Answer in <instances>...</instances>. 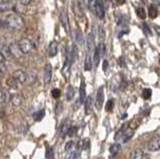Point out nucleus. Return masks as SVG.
Here are the masks:
<instances>
[{
	"label": "nucleus",
	"instance_id": "obj_30",
	"mask_svg": "<svg viewBox=\"0 0 160 159\" xmlns=\"http://www.w3.org/2000/svg\"><path fill=\"white\" fill-rule=\"evenodd\" d=\"M99 0H88V6L91 9V11L95 13V10H96V6Z\"/></svg>",
	"mask_w": 160,
	"mask_h": 159
},
{
	"label": "nucleus",
	"instance_id": "obj_44",
	"mask_svg": "<svg viewBox=\"0 0 160 159\" xmlns=\"http://www.w3.org/2000/svg\"><path fill=\"white\" fill-rule=\"evenodd\" d=\"M99 33H100V38H101L102 40H103V38H104V30H103L102 27L99 28Z\"/></svg>",
	"mask_w": 160,
	"mask_h": 159
},
{
	"label": "nucleus",
	"instance_id": "obj_33",
	"mask_svg": "<svg viewBox=\"0 0 160 159\" xmlns=\"http://www.w3.org/2000/svg\"><path fill=\"white\" fill-rule=\"evenodd\" d=\"M47 159H52L54 157V152H53V149L51 147H47L46 148V154H45Z\"/></svg>",
	"mask_w": 160,
	"mask_h": 159
},
{
	"label": "nucleus",
	"instance_id": "obj_41",
	"mask_svg": "<svg viewBox=\"0 0 160 159\" xmlns=\"http://www.w3.org/2000/svg\"><path fill=\"white\" fill-rule=\"evenodd\" d=\"M108 65H109V63L108 61L105 59V60H103V65H102V68H103V71L104 72H106L108 70Z\"/></svg>",
	"mask_w": 160,
	"mask_h": 159
},
{
	"label": "nucleus",
	"instance_id": "obj_28",
	"mask_svg": "<svg viewBox=\"0 0 160 159\" xmlns=\"http://www.w3.org/2000/svg\"><path fill=\"white\" fill-rule=\"evenodd\" d=\"M73 96H74V88L71 85H69L66 90V99L67 100H71Z\"/></svg>",
	"mask_w": 160,
	"mask_h": 159
},
{
	"label": "nucleus",
	"instance_id": "obj_18",
	"mask_svg": "<svg viewBox=\"0 0 160 159\" xmlns=\"http://www.w3.org/2000/svg\"><path fill=\"white\" fill-rule=\"evenodd\" d=\"M90 147V141L89 139L86 138L84 140H79L77 144V148L78 149H84V150H88Z\"/></svg>",
	"mask_w": 160,
	"mask_h": 159
},
{
	"label": "nucleus",
	"instance_id": "obj_43",
	"mask_svg": "<svg viewBox=\"0 0 160 159\" xmlns=\"http://www.w3.org/2000/svg\"><path fill=\"white\" fill-rule=\"evenodd\" d=\"M19 1L22 5H28V4L31 2V0H19Z\"/></svg>",
	"mask_w": 160,
	"mask_h": 159
},
{
	"label": "nucleus",
	"instance_id": "obj_34",
	"mask_svg": "<svg viewBox=\"0 0 160 159\" xmlns=\"http://www.w3.org/2000/svg\"><path fill=\"white\" fill-rule=\"evenodd\" d=\"M114 108V100L113 99H109L106 102V110L107 111H112V109Z\"/></svg>",
	"mask_w": 160,
	"mask_h": 159
},
{
	"label": "nucleus",
	"instance_id": "obj_20",
	"mask_svg": "<svg viewBox=\"0 0 160 159\" xmlns=\"http://www.w3.org/2000/svg\"><path fill=\"white\" fill-rule=\"evenodd\" d=\"M10 98H11V95H10L8 92H5L0 89V103L8 102L10 101Z\"/></svg>",
	"mask_w": 160,
	"mask_h": 159
},
{
	"label": "nucleus",
	"instance_id": "obj_42",
	"mask_svg": "<svg viewBox=\"0 0 160 159\" xmlns=\"http://www.w3.org/2000/svg\"><path fill=\"white\" fill-rule=\"evenodd\" d=\"M0 27H1V28L7 27V24H6V20H5V18L0 19Z\"/></svg>",
	"mask_w": 160,
	"mask_h": 159
},
{
	"label": "nucleus",
	"instance_id": "obj_45",
	"mask_svg": "<svg viewBox=\"0 0 160 159\" xmlns=\"http://www.w3.org/2000/svg\"><path fill=\"white\" fill-rule=\"evenodd\" d=\"M5 60H6V58H5L1 53H0V62H5Z\"/></svg>",
	"mask_w": 160,
	"mask_h": 159
},
{
	"label": "nucleus",
	"instance_id": "obj_5",
	"mask_svg": "<svg viewBox=\"0 0 160 159\" xmlns=\"http://www.w3.org/2000/svg\"><path fill=\"white\" fill-rule=\"evenodd\" d=\"M103 103H104V88L103 86H101L98 88L96 94V100H95V106H96L98 110H101L102 109Z\"/></svg>",
	"mask_w": 160,
	"mask_h": 159
},
{
	"label": "nucleus",
	"instance_id": "obj_37",
	"mask_svg": "<svg viewBox=\"0 0 160 159\" xmlns=\"http://www.w3.org/2000/svg\"><path fill=\"white\" fill-rule=\"evenodd\" d=\"M10 9V5L8 3H3L1 2L0 3V12H5Z\"/></svg>",
	"mask_w": 160,
	"mask_h": 159
},
{
	"label": "nucleus",
	"instance_id": "obj_49",
	"mask_svg": "<svg viewBox=\"0 0 160 159\" xmlns=\"http://www.w3.org/2000/svg\"><path fill=\"white\" fill-rule=\"evenodd\" d=\"M116 1L119 3V4H123L125 2V0H116Z\"/></svg>",
	"mask_w": 160,
	"mask_h": 159
},
{
	"label": "nucleus",
	"instance_id": "obj_9",
	"mask_svg": "<svg viewBox=\"0 0 160 159\" xmlns=\"http://www.w3.org/2000/svg\"><path fill=\"white\" fill-rule=\"evenodd\" d=\"M52 78V67L50 64H47L44 68V83L49 84Z\"/></svg>",
	"mask_w": 160,
	"mask_h": 159
},
{
	"label": "nucleus",
	"instance_id": "obj_27",
	"mask_svg": "<svg viewBox=\"0 0 160 159\" xmlns=\"http://www.w3.org/2000/svg\"><path fill=\"white\" fill-rule=\"evenodd\" d=\"M44 115H45V111L44 110H39V111L35 112L33 114V117H34V119L36 121H40V120H42V119H43Z\"/></svg>",
	"mask_w": 160,
	"mask_h": 159
},
{
	"label": "nucleus",
	"instance_id": "obj_40",
	"mask_svg": "<svg viewBox=\"0 0 160 159\" xmlns=\"http://www.w3.org/2000/svg\"><path fill=\"white\" fill-rule=\"evenodd\" d=\"M51 93H52L53 98H55V99H58V98L60 97V95H61V91H60L59 89H57V88L53 89Z\"/></svg>",
	"mask_w": 160,
	"mask_h": 159
},
{
	"label": "nucleus",
	"instance_id": "obj_32",
	"mask_svg": "<svg viewBox=\"0 0 160 159\" xmlns=\"http://www.w3.org/2000/svg\"><path fill=\"white\" fill-rule=\"evenodd\" d=\"M151 94H152L151 89L146 88V89H144V90H143V92H142V96H143L144 99H149L150 97H151Z\"/></svg>",
	"mask_w": 160,
	"mask_h": 159
},
{
	"label": "nucleus",
	"instance_id": "obj_38",
	"mask_svg": "<svg viewBox=\"0 0 160 159\" xmlns=\"http://www.w3.org/2000/svg\"><path fill=\"white\" fill-rule=\"evenodd\" d=\"M74 145H75V143H74V141H72V140H70V141L66 142V144H65V151L71 150V149H73Z\"/></svg>",
	"mask_w": 160,
	"mask_h": 159
},
{
	"label": "nucleus",
	"instance_id": "obj_17",
	"mask_svg": "<svg viewBox=\"0 0 160 159\" xmlns=\"http://www.w3.org/2000/svg\"><path fill=\"white\" fill-rule=\"evenodd\" d=\"M10 102L12 103V105L17 107L20 106L22 103V97L19 95V94H14V95H11V98H10Z\"/></svg>",
	"mask_w": 160,
	"mask_h": 159
},
{
	"label": "nucleus",
	"instance_id": "obj_47",
	"mask_svg": "<svg viewBox=\"0 0 160 159\" xmlns=\"http://www.w3.org/2000/svg\"><path fill=\"white\" fill-rule=\"evenodd\" d=\"M1 1L3 2V3H11V2H13V1H15V0H1Z\"/></svg>",
	"mask_w": 160,
	"mask_h": 159
},
{
	"label": "nucleus",
	"instance_id": "obj_31",
	"mask_svg": "<svg viewBox=\"0 0 160 159\" xmlns=\"http://www.w3.org/2000/svg\"><path fill=\"white\" fill-rule=\"evenodd\" d=\"M98 50H99V53H100V55H101V57H103L105 55V53H106V47H105V44L103 42L99 43Z\"/></svg>",
	"mask_w": 160,
	"mask_h": 159
},
{
	"label": "nucleus",
	"instance_id": "obj_13",
	"mask_svg": "<svg viewBox=\"0 0 160 159\" xmlns=\"http://www.w3.org/2000/svg\"><path fill=\"white\" fill-rule=\"evenodd\" d=\"M86 46L88 51H93L95 50V40H94V35L92 33H89L87 39H86Z\"/></svg>",
	"mask_w": 160,
	"mask_h": 159
},
{
	"label": "nucleus",
	"instance_id": "obj_1",
	"mask_svg": "<svg viewBox=\"0 0 160 159\" xmlns=\"http://www.w3.org/2000/svg\"><path fill=\"white\" fill-rule=\"evenodd\" d=\"M6 24L8 28L11 29H22L24 27V21L22 17L18 14H10L7 17H5Z\"/></svg>",
	"mask_w": 160,
	"mask_h": 159
},
{
	"label": "nucleus",
	"instance_id": "obj_25",
	"mask_svg": "<svg viewBox=\"0 0 160 159\" xmlns=\"http://www.w3.org/2000/svg\"><path fill=\"white\" fill-rule=\"evenodd\" d=\"M100 58H101V55H100V53H99L98 47H96L94 50V55H93V61H94L95 66H98V64L100 62Z\"/></svg>",
	"mask_w": 160,
	"mask_h": 159
},
{
	"label": "nucleus",
	"instance_id": "obj_48",
	"mask_svg": "<svg viewBox=\"0 0 160 159\" xmlns=\"http://www.w3.org/2000/svg\"><path fill=\"white\" fill-rule=\"evenodd\" d=\"M155 30H156L157 34L160 36V27L159 26H155Z\"/></svg>",
	"mask_w": 160,
	"mask_h": 159
},
{
	"label": "nucleus",
	"instance_id": "obj_39",
	"mask_svg": "<svg viewBox=\"0 0 160 159\" xmlns=\"http://www.w3.org/2000/svg\"><path fill=\"white\" fill-rule=\"evenodd\" d=\"M80 149H78V150H73L71 153L69 154V157L68 159H76L78 156H79V154H80Z\"/></svg>",
	"mask_w": 160,
	"mask_h": 159
},
{
	"label": "nucleus",
	"instance_id": "obj_3",
	"mask_svg": "<svg viewBox=\"0 0 160 159\" xmlns=\"http://www.w3.org/2000/svg\"><path fill=\"white\" fill-rule=\"evenodd\" d=\"M133 136V131L126 129V126H124L117 132V134L115 135V140H121L122 142L126 143L128 140Z\"/></svg>",
	"mask_w": 160,
	"mask_h": 159
},
{
	"label": "nucleus",
	"instance_id": "obj_21",
	"mask_svg": "<svg viewBox=\"0 0 160 159\" xmlns=\"http://www.w3.org/2000/svg\"><path fill=\"white\" fill-rule=\"evenodd\" d=\"M92 69V59L89 55H86L84 61V70L85 71H90Z\"/></svg>",
	"mask_w": 160,
	"mask_h": 159
},
{
	"label": "nucleus",
	"instance_id": "obj_14",
	"mask_svg": "<svg viewBox=\"0 0 160 159\" xmlns=\"http://www.w3.org/2000/svg\"><path fill=\"white\" fill-rule=\"evenodd\" d=\"M129 159H143V152L141 149H133L129 154Z\"/></svg>",
	"mask_w": 160,
	"mask_h": 159
},
{
	"label": "nucleus",
	"instance_id": "obj_46",
	"mask_svg": "<svg viewBox=\"0 0 160 159\" xmlns=\"http://www.w3.org/2000/svg\"><path fill=\"white\" fill-rule=\"evenodd\" d=\"M121 27H122V28H124V27H127V26H126V25H122ZM126 31H128V30H125V31H123V30H122L121 32H120V35H119V37L121 36V35H124V33H127Z\"/></svg>",
	"mask_w": 160,
	"mask_h": 159
},
{
	"label": "nucleus",
	"instance_id": "obj_15",
	"mask_svg": "<svg viewBox=\"0 0 160 159\" xmlns=\"http://www.w3.org/2000/svg\"><path fill=\"white\" fill-rule=\"evenodd\" d=\"M0 53H1L6 59L11 57V53H10L9 47L7 45H5V44L1 43V42H0Z\"/></svg>",
	"mask_w": 160,
	"mask_h": 159
},
{
	"label": "nucleus",
	"instance_id": "obj_36",
	"mask_svg": "<svg viewBox=\"0 0 160 159\" xmlns=\"http://www.w3.org/2000/svg\"><path fill=\"white\" fill-rule=\"evenodd\" d=\"M142 28H143V32L145 33V35L151 36L152 32H151V30L149 29V27H148V25H147L146 23H143V24H142Z\"/></svg>",
	"mask_w": 160,
	"mask_h": 159
},
{
	"label": "nucleus",
	"instance_id": "obj_23",
	"mask_svg": "<svg viewBox=\"0 0 160 159\" xmlns=\"http://www.w3.org/2000/svg\"><path fill=\"white\" fill-rule=\"evenodd\" d=\"M74 36H75V41H76L77 43H79V44L83 43V34H82L80 29H76V30H75Z\"/></svg>",
	"mask_w": 160,
	"mask_h": 159
},
{
	"label": "nucleus",
	"instance_id": "obj_35",
	"mask_svg": "<svg viewBox=\"0 0 160 159\" xmlns=\"http://www.w3.org/2000/svg\"><path fill=\"white\" fill-rule=\"evenodd\" d=\"M76 132H77V127H76V126H70V127L68 128V130H67V135L71 137V136H73Z\"/></svg>",
	"mask_w": 160,
	"mask_h": 159
},
{
	"label": "nucleus",
	"instance_id": "obj_29",
	"mask_svg": "<svg viewBox=\"0 0 160 159\" xmlns=\"http://www.w3.org/2000/svg\"><path fill=\"white\" fill-rule=\"evenodd\" d=\"M136 14L138 15V17L141 18V19L146 18V11H145V9L142 8V7H138L136 9Z\"/></svg>",
	"mask_w": 160,
	"mask_h": 159
},
{
	"label": "nucleus",
	"instance_id": "obj_6",
	"mask_svg": "<svg viewBox=\"0 0 160 159\" xmlns=\"http://www.w3.org/2000/svg\"><path fill=\"white\" fill-rule=\"evenodd\" d=\"M8 47H9L10 53H11V56L16 57V58H20L23 55V53L21 52V50H20L18 42H11L8 45Z\"/></svg>",
	"mask_w": 160,
	"mask_h": 159
},
{
	"label": "nucleus",
	"instance_id": "obj_16",
	"mask_svg": "<svg viewBox=\"0 0 160 159\" xmlns=\"http://www.w3.org/2000/svg\"><path fill=\"white\" fill-rule=\"evenodd\" d=\"M84 107H85V113L89 115L92 112V97L88 96L86 98V100L84 102Z\"/></svg>",
	"mask_w": 160,
	"mask_h": 159
},
{
	"label": "nucleus",
	"instance_id": "obj_22",
	"mask_svg": "<svg viewBox=\"0 0 160 159\" xmlns=\"http://www.w3.org/2000/svg\"><path fill=\"white\" fill-rule=\"evenodd\" d=\"M18 83H19V82H18L13 76L7 79V85H8L10 88L17 89V88H18Z\"/></svg>",
	"mask_w": 160,
	"mask_h": 159
},
{
	"label": "nucleus",
	"instance_id": "obj_26",
	"mask_svg": "<svg viewBox=\"0 0 160 159\" xmlns=\"http://www.w3.org/2000/svg\"><path fill=\"white\" fill-rule=\"evenodd\" d=\"M36 79H37V76H36V74H35V73H33V72H28L27 73V80H26V82L28 84L35 83Z\"/></svg>",
	"mask_w": 160,
	"mask_h": 159
},
{
	"label": "nucleus",
	"instance_id": "obj_24",
	"mask_svg": "<svg viewBox=\"0 0 160 159\" xmlns=\"http://www.w3.org/2000/svg\"><path fill=\"white\" fill-rule=\"evenodd\" d=\"M148 15H149V17H150V18H152V19L156 18V17H157V15H158V11H157L156 7L153 6V5L150 6V7H149V9H148Z\"/></svg>",
	"mask_w": 160,
	"mask_h": 159
},
{
	"label": "nucleus",
	"instance_id": "obj_12",
	"mask_svg": "<svg viewBox=\"0 0 160 159\" xmlns=\"http://www.w3.org/2000/svg\"><path fill=\"white\" fill-rule=\"evenodd\" d=\"M86 86H85V82L82 81L80 84V89H79V101L80 103H84L86 100Z\"/></svg>",
	"mask_w": 160,
	"mask_h": 159
},
{
	"label": "nucleus",
	"instance_id": "obj_7",
	"mask_svg": "<svg viewBox=\"0 0 160 159\" xmlns=\"http://www.w3.org/2000/svg\"><path fill=\"white\" fill-rule=\"evenodd\" d=\"M60 22H61L63 28L65 29L68 34L70 33V22H69V18H68V14L65 10H62L60 13Z\"/></svg>",
	"mask_w": 160,
	"mask_h": 159
},
{
	"label": "nucleus",
	"instance_id": "obj_8",
	"mask_svg": "<svg viewBox=\"0 0 160 159\" xmlns=\"http://www.w3.org/2000/svg\"><path fill=\"white\" fill-rule=\"evenodd\" d=\"M13 77L16 79L19 83H25L27 80V73L21 70V69H18V70H15L13 72Z\"/></svg>",
	"mask_w": 160,
	"mask_h": 159
},
{
	"label": "nucleus",
	"instance_id": "obj_2",
	"mask_svg": "<svg viewBox=\"0 0 160 159\" xmlns=\"http://www.w3.org/2000/svg\"><path fill=\"white\" fill-rule=\"evenodd\" d=\"M18 45L20 47V50L23 53V55L30 54L34 49V45L32 41L28 38H21L18 42Z\"/></svg>",
	"mask_w": 160,
	"mask_h": 159
},
{
	"label": "nucleus",
	"instance_id": "obj_19",
	"mask_svg": "<svg viewBox=\"0 0 160 159\" xmlns=\"http://www.w3.org/2000/svg\"><path fill=\"white\" fill-rule=\"evenodd\" d=\"M110 153H111V155H117V154L121 151V145H120L119 143H114L113 145H111L109 149Z\"/></svg>",
	"mask_w": 160,
	"mask_h": 159
},
{
	"label": "nucleus",
	"instance_id": "obj_10",
	"mask_svg": "<svg viewBox=\"0 0 160 159\" xmlns=\"http://www.w3.org/2000/svg\"><path fill=\"white\" fill-rule=\"evenodd\" d=\"M58 53V43L56 41H51L49 44L48 47V54L50 57L56 56V54Z\"/></svg>",
	"mask_w": 160,
	"mask_h": 159
},
{
	"label": "nucleus",
	"instance_id": "obj_4",
	"mask_svg": "<svg viewBox=\"0 0 160 159\" xmlns=\"http://www.w3.org/2000/svg\"><path fill=\"white\" fill-rule=\"evenodd\" d=\"M148 149L150 151L160 150V135H154L148 142Z\"/></svg>",
	"mask_w": 160,
	"mask_h": 159
},
{
	"label": "nucleus",
	"instance_id": "obj_11",
	"mask_svg": "<svg viewBox=\"0 0 160 159\" xmlns=\"http://www.w3.org/2000/svg\"><path fill=\"white\" fill-rule=\"evenodd\" d=\"M95 14H96V16L99 19H104V16H105V8H104L103 3L100 1V0H99L98 3H97L96 10H95Z\"/></svg>",
	"mask_w": 160,
	"mask_h": 159
}]
</instances>
